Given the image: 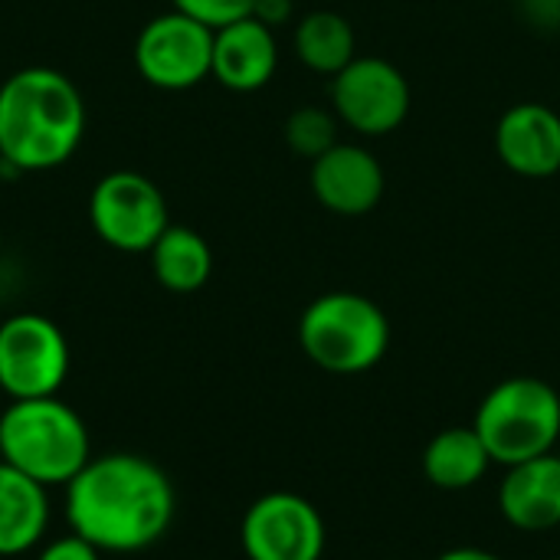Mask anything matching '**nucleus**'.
<instances>
[{"label":"nucleus","mask_w":560,"mask_h":560,"mask_svg":"<svg viewBox=\"0 0 560 560\" xmlns=\"http://www.w3.org/2000/svg\"><path fill=\"white\" fill-rule=\"evenodd\" d=\"M62 509L72 535L102 555H135L167 535L177 499L158 463L135 453H108L92 456L66 486Z\"/></svg>","instance_id":"1"},{"label":"nucleus","mask_w":560,"mask_h":560,"mask_svg":"<svg viewBox=\"0 0 560 560\" xmlns=\"http://www.w3.org/2000/svg\"><path fill=\"white\" fill-rule=\"evenodd\" d=\"M85 135V102L75 82L49 66H26L0 85V164L36 174L66 164Z\"/></svg>","instance_id":"2"},{"label":"nucleus","mask_w":560,"mask_h":560,"mask_svg":"<svg viewBox=\"0 0 560 560\" xmlns=\"http://www.w3.org/2000/svg\"><path fill=\"white\" fill-rule=\"evenodd\" d=\"M0 459L46 489H66L92 459V440L59 397L13 400L0 413Z\"/></svg>","instance_id":"3"},{"label":"nucleus","mask_w":560,"mask_h":560,"mask_svg":"<svg viewBox=\"0 0 560 560\" xmlns=\"http://www.w3.org/2000/svg\"><path fill=\"white\" fill-rule=\"evenodd\" d=\"M299 345L305 358L328 374H364L384 361L390 348V322L374 299L338 289L305 305L299 318Z\"/></svg>","instance_id":"4"},{"label":"nucleus","mask_w":560,"mask_h":560,"mask_svg":"<svg viewBox=\"0 0 560 560\" xmlns=\"http://www.w3.org/2000/svg\"><path fill=\"white\" fill-rule=\"evenodd\" d=\"M472 430L505 469L548 456L560 443V394L538 377H509L482 397Z\"/></svg>","instance_id":"5"},{"label":"nucleus","mask_w":560,"mask_h":560,"mask_svg":"<svg viewBox=\"0 0 560 560\" xmlns=\"http://www.w3.org/2000/svg\"><path fill=\"white\" fill-rule=\"evenodd\" d=\"M69 364V341L46 315L23 312L0 322V390L10 400L56 397Z\"/></svg>","instance_id":"6"},{"label":"nucleus","mask_w":560,"mask_h":560,"mask_svg":"<svg viewBox=\"0 0 560 560\" xmlns=\"http://www.w3.org/2000/svg\"><path fill=\"white\" fill-rule=\"evenodd\" d=\"M89 223L118 253H148L171 226L161 187L138 171H112L92 187Z\"/></svg>","instance_id":"7"},{"label":"nucleus","mask_w":560,"mask_h":560,"mask_svg":"<svg viewBox=\"0 0 560 560\" xmlns=\"http://www.w3.org/2000/svg\"><path fill=\"white\" fill-rule=\"evenodd\" d=\"M413 105L407 75L381 56H354L331 79V112L341 125L364 138L397 131Z\"/></svg>","instance_id":"8"},{"label":"nucleus","mask_w":560,"mask_h":560,"mask_svg":"<svg viewBox=\"0 0 560 560\" xmlns=\"http://www.w3.org/2000/svg\"><path fill=\"white\" fill-rule=\"evenodd\" d=\"M141 79L164 92L200 85L213 69V30L180 10L148 20L135 39Z\"/></svg>","instance_id":"9"},{"label":"nucleus","mask_w":560,"mask_h":560,"mask_svg":"<svg viewBox=\"0 0 560 560\" xmlns=\"http://www.w3.org/2000/svg\"><path fill=\"white\" fill-rule=\"evenodd\" d=\"M240 541L249 560H322L328 528L308 499L269 492L246 509Z\"/></svg>","instance_id":"10"},{"label":"nucleus","mask_w":560,"mask_h":560,"mask_svg":"<svg viewBox=\"0 0 560 560\" xmlns=\"http://www.w3.org/2000/svg\"><path fill=\"white\" fill-rule=\"evenodd\" d=\"M308 187L315 200L335 217H368L384 200L387 174L364 144L338 141L312 161Z\"/></svg>","instance_id":"11"},{"label":"nucleus","mask_w":560,"mask_h":560,"mask_svg":"<svg viewBox=\"0 0 560 560\" xmlns=\"http://www.w3.org/2000/svg\"><path fill=\"white\" fill-rule=\"evenodd\" d=\"M499 161L528 180H545L560 171V115L545 102H518L495 125Z\"/></svg>","instance_id":"12"},{"label":"nucleus","mask_w":560,"mask_h":560,"mask_svg":"<svg viewBox=\"0 0 560 560\" xmlns=\"http://www.w3.org/2000/svg\"><path fill=\"white\" fill-rule=\"evenodd\" d=\"M279 69L276 30L256 16L233 20L213 30V69L210 75L230 92H259Z\"/></svg>","instance_id":"13"},{"label":"nucleus","mask_w":560,"mask_h":560,"mask_svg":"<svg viewBox=\"0 0 560 560\" xmlns=\"http://www.w3.org/2000/svg\"><path fill=\"white\" fill-rule=\"evenodd\" d=\"M499 512L518 532H551L560 525V456L548 453L505 469Z\"/></svg>","instance_id":"14"},{"label":"nucleus","mask_w":560,"mask_h":560,"mask_svg":"<svg viewBox=\"0 0 560 560\" xmlns=\"http://www.w3.org/2000/svg\"><path fill=\"white\" fill-rule=\"evenodd\" d=\"M49 528V489L0 459V558L33 551Z\"/></svg>","instance_id":"15"},{"label":"nucleus","mask_w":560,"mask_h":560,"mask_svg":"<svg viewBox=\"0 0 560 560\" xmlns=\"http://www.w3.org/2000/svg\"><path fill=\"white\" fill-rule=\"evenodd\" d=\"M492 466V456L472 427H450L423 450V476L443 492L472 489Z\"/></svg>","instance_id":"16"},{"label":"nucleus","mask_w":560,"mask_h":560,"mask_svg":"<svg viewBox=\"0 0 560 560\" xmlns=\"http://www.w3.org/2000/svg\"><path fill=\"white\" fill-rule=\"evenodd\" d=\"M154 279L177 295H190L207 285L213 272V249L210 243L190 226H167L158 243L148 249Z\"/></svg>","instance_id":"17"},{"label":"nucleus","mask_w":560,"mask_h":560,"mask_svg":"<svg viewBox=\"0 0 560 560\" xmlns=\"http://www.w3.org/2000/svg\"><path fill=\"white\" fill-rule=\"evenodd\" d=\"M292 46H295V56L302 59L305 69H312L318 75H331V79L358 56L354 26L335 10L305 13L295 23Z\"/></svg>","instance_id":"18"},{"label":"nucleus","mask_w":560,"mask_h":560,"mask_svg":"<svg viewBox=\"0 0 560 560\" xmlns=\"http://www.w3.org/2000/svg\"><path fill=\"white\" fill-rule=\"evenodd\" d=\"M338 115L318 105H302L285 118V144L295 158H322L328 148L338 144Z\"/></svg>","instance_id":"19"},{"label":"nucleus","mask_w":560,"mask_h":560,"mask_svg":"<svg viewBox=\"0 0 560 560\" xmlns=\"http://www.w3.org/2000/svg\"><path fill=\"white\" fill-rule=\"evenodd\" d=\"M171 3H174V10L207 23L210 30H220L243 16H253V7H256V0H171Z\"/></svg>","instance_id":"20"},{"label":"nucleus","mask_w":560,"mask_h":560,"mask_svg":"<svg viewBox=\"0 0 560 560\" xmlns=\"http://www.w3.org/2000/svg\"><path fill=\"white\" fill-rule=\"evenodd\" d=\"M36 560H102V551L92 548L89 541H82L79 535H66V538H56V541L43 545Z\"/></svg>","instance_id":"21"},{"label":"nucleus","mask_w":560,"mask_h":560,"mask_svg":"<svg viewBox=\"0 0 560 560\" xmlns=\"http://www.w3.org/2000/svg\"><path fill=\"white\" fill-rule=\"evenodd\" d=\"M292 0H256V7H253V16L259 20V23H266V26H282V23H289L292 20Z\"/></svg>","instance_id":"22"},{"label":"nucleus","mask_w":560,"mask_h":560,"mask_svg":"<svg viewBox=\"0 0 560 560\" xmlns=\"http://www.w3.org/2000/svg\"><path fill=\"white\" fill-rule=\"evenodd\" d=\"M522 7H525L532 23L551 26V30L560 26V0H522Z\"/></svg>","instance_id":"23"},{"label":"nucleus","mask_w":560,"mask_h":560,"mask_svg":"<svg viewBox=\"0 0 560 560\" xmlns=\"http://www.w3.org/2000/svg\"><path fill=\"white\" fill-rule=\"evenodd\" d=\"M436 560H502L492 551H482V548H453L446 555H440Z\"/></svg>","instance_id":"24"},{"label":"nucleus","mask_w":560,"mask_h":560,"mask_svg":"<svg viewBox=\"0 0 560 560\" xmlns=\"http://www.w3.org/2000/svg\"><path fill=\"white\" fill-rule=\"evenodd\" d=\"M555 453H558V456H560V443H558V450H555Z\"/></svg>","instance_id":"25"},{"label":"nucleus","mask_w":560,"mask_h":560,"mask_svg":"<svg viewBox=\"0 0 560 560\" xmlns=\"http://www.w3.org/2000/svg\"><path fill=\"white\" fill-rule=\"evenodd\" d=\"M551 560H560V558H551Z\"/></svg>","instance_id":"26"}]
</instances>
